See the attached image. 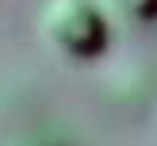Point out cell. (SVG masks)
I'll use <instances>...</instances> for the list:
<instances>
[{
	"mask_svg": "<svg viewBox=\"0 0 157 146\" xmlns=\"http://www.w3.org/2000/svg\"><path fill=\"white\" fill-rule=\"evenodd\" d=\"M107 19L123 23H157V0H100Z\"/></svg>",
	"mask_w": 157,
	"mask_h": 146,
	"instance_id": "2",
	"label": "cell"
},
{
	"mask_svg": "<svg viewBox=\"0 0 157 146\" xmlns=\"http://www.w3.org/2000/svg\"><path fill=\"white\" fill-rule=\"evenodd\" d=\"M38 35L61 58L88 61L104 54L111 38V19L100 0H46L38 12Z\"/></svg>",
	"mask_w": 157,
	"mask_h": 146,
	"instance_id": "1",
	"label": "cell"
}]
</instances>
